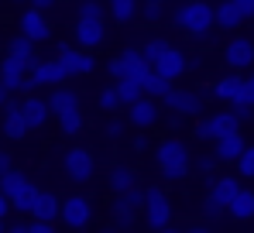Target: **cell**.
<instances>
[{
  "instance_id": "54",
  "label": "cell",
  "mask_w": 254,
  "mask_h": 233,
  "mask_svg": "<svg viewBox=\"0 0 254 233\" xmlns=\"http://www.w3.org/2000/svg\"><path fill=\"white\" fill-rule=\"evenodd\" d=\"M17 3H31V0H17Z\"/></svg>"
},
{
  "instance_id": "15",
  "label": "cell",
  "mask_w": 254,
  "mask_h": 233,
  "mask_svg": "<svg viewBox=\"0 0 254 233\" xmlns=\"http://www.w3.org/2000/svg\"><path fill=\"white\" fill-rule=\"evenodd\" d=\"M28 120L21 114V103H7L3 107V137H10V141H24L28 137Z\"/></svg>"
},
{
  "instance_id": "13",
  "label": "cell",
  "mask_w": 254,
  "mask_h": 233,
  "mask_svg": "<svg viewBox=\"0 0 254 233\" xmlns=\"http://www.w3.org/2000/svg\"><path fill=\"white\" fill-rule=\"evenodd\" d=\"M223 62L230 65V69H251L254 65V45L248 38H234L227 48H223Z\"/></svg>"
},
{
  "instance_id": "39",
  "label": "cell",
  "mask_w": 254,
  "mask_h": 233,
  "mask_svg": "<svg viewBox=\"0 0 254 233\" xmlns=\"http://www.w3.org/2000/svg\"><path fill=\"white\" fill-rule=\"evenodd\" d=\"M79 17H103V7L96 0H83L79 3Z\"/></svg>"
},
{
  "instance_id": "12",
  "label": "cell",
  "mask_w": 254,
  "mask_h": 233,
  "mask_svg": "<svg viewBox=\"0 0 254 233\" xmlns=\"http://www.w3.org/2000/svg\"><path fill=\"white\" fill-rule=\"evenodd\" d=\"M21 31L28 35V38L35 41H48L52 38V24H48V17H45V10H38V7H28L24 14H21Z\"/></svg>"
},
{
  "instance_id": "42",
  "label": "cell",
  "mask_w": 254,
  "mask_h": 233,
  "mask_svg": "<svg viewBox=\"0 0 254 233\" xmlns=\"http://www.w3.org/2000/svg\"><path fill=\"white\" fill-rule=\"evenodd\" d=\"M103 130H107V137H110V141H117V137H121V134H124V123H121V120H117V116H114V120H110V123H107V127H103Z\"/></svg>"
},
{
  "instance_id": "19",
  "label": "cell",
  "mask_w": 254,
  "mask_h": 233,
  "mask_svg": "<svg viewBox=\"0 0 254 233\" xmlns=\"http://www.w3.org/2000/svg\"><path fill=\"white\" fill-rule=\"evenodd\" d=\"M155 69H158L162 76H169V79H179V76H186V69H189V58H186L179 48H165V55L155 62Z\"/></svg>"
},
{
  "instance_id": "22",
  "label": "cell",
  "mask_w": 254,
  "mask_h": 233,
  "mask_svg": "<svg viewBox=\"0 0 254 233\" xmlns=\"http://www.w3.org/2000/svg\"><path fill=\"white\" fill-rule=\"evenodd\" d=\"M241 89H244V76H237V69H234L230 76H223L220 82H216V86H213V96H216V100H227V103H234Z\"/></svg>"
},
{
  "instance_id": "14",
  "label": "cell",
  "mask_w": 254,
  "mask_h": 233,
  "mask_svg": "<svg viewBox=\"0 0 254 233\" xmlns=\"http://www.w3.org/2000/svg\"><path fill=\"white\" fill-rule=\"evenodd\" d=\"M103 35H107L103 17H79L76 21V41L83 48H100L103 45Z\"/></svg>"
},
{
  "instance_id": "28",
  "label": "cell",
  "mask_w": 254,
  "mask_h": 233,
  "mask_svg": "<svg viewBox=\"0 0 254 233\" xmlns=\"http://www.w3.org/2000/svg\"><path fill=\"white\" fill-rule=\"evenodd\" d=\"M24 185H28V175H24V172H17V168H10V172H3V175H0V192L7 195V199H14Z\"/></svg>"
},
{
  "instance_id": "52",
  "label": "cell",
  "mask_w": 254,
  "mask_h": 233,
  "mask_svg": "<svg viewBox=\"0 0 254 233\" xmlns=\"http://www.w3.org/2000/svg\"><path fill=\"white\" fill-rule=\"evenodd\" d=\"M234 110H237V116H241V120H244V116H251L254 107H234Z\"/></svg>"
},
{
  "instance_id": "3",
  "label": "cell",
  "mask_w": 254,
  "mask_h": 233,
  "mask_svg": "<svg viewBox=\"0 0 254 233\" xmlns=\"http://www.w3.org/2000/svg\"><path fill=\"white\" fill-rule=\"evenodd\" d=\"M151 69H155V65L144 58V52H141V48H127V52L117 55V58H110V62H107V72L114 76V82H117L121 76H137L141 82H144V79L151 76Z\"/></svg>"
},
{
  "instance_id": "51",
  "label": "cell",
  "mask_w": 254,
  "mask_h": 233,
  "mask_svg": "<svg viewBox=\"0 0 254 233\" xmlns=\"http://www.w3.org/2000/svg\"><path fill=\"white\" fill-rule=\"evenodd\" d=\"M52 3H55V0H31V7H38V10H48Z\"/></svg>"
},
{
  "instance_id": "35",
  "label": "cell",
  "mask_w": 254,
  "mask_h": 233,
  "mask_svg": "<svg viewBox=\"0 0 254 233\" xmlns=\"http://www.w3.org/2000/svg\"><path fill=\"white\" fill-rule=\"evenodd\" d=\"M165 48H169V41H165V38H151V41H144V45H141V52H144V58H148L151 65L165 55Z\"/></svg>"
},
{
  "instance_id": "2",
  "label": "cell",
  "mask_w": 254,
  "mask_h": 233,
  "mask_svg": "<svg viewBox=\"0 0 254 233\" xmlns=\"http://www.w3.org/2000/svg\"><path fill=\"white\" fill-rule=\"evenodd\" d=\"M155 161H158V172L169 178V182H179V178H186L189 175V148L182 144V141H162L158 148H155Z\"/></svg>"
},
{
  "instance_id": "23",
  "label": "cell",
  "mask_w": 254,
  "mask_h": 233,
  "mask_svg": "<svg viewBox=\"0 0 254 233\" xmlns=\"http://www.w3.org/2000/svg\"><path fill=\"white\" fill-rule=\"evenodd\" d=\"M31 216H35V220H52V223H55V220H62V202H59L52 192H42Z\"/></svg>"
},
{
  "instance_id": "31",
  "label": "cell",
  "mask_w": 254,
  "mask_h": 233,
  "mask_svg": "<svg viewBox=\"0 0 254 233\" xmlns=\"http://www.w3.org/2000/svg\"><path fill=\"white\" fill-rule=\"evenodd\" d=\"M169 89H172V79H169V76H162L158 69H151V76L144 79V96H155V100H162Z\"/></svg>"
},
{
  "instance_id": "40",
  "label": "cell",
  "mask_w": 254,
  "mask_h": 233,
  "mask_svg": "<svg viewBox=\"0 0 254 233\" xmlns=\"http://www.w3.org/2000/svg\"><path fill=\"white\" fill-rule=\"evenodd\" d=\"M162 17H165L162 3H158V0H148V3H144V21H162Z\"/></svg>"
},
{
  "instance_id": "4",
  "label": "cell",
  "mask_w": 254,
  "mask_h": 233,
  "mask_svg": "<svg viewBox=\"0 0 254 233\" xmlns=\"http://www.w3.org/2000/svg\"><path fill=\"white\" fill-rule=\"evenodd\" d=\"M144 223L151 227V230H165L172 223V206L169 199H165V192L158 189V185H151V189H144Z\"/></svg>"
},
{
  "instance_id": "44",
  "label": "cell",
  "mask_w": 254,
  "mask_h": 233,
  "mask_svg": "<svg viewBox=\"0 0 254 233\" xmlns=\"http://www.w3.org/2000/svg\"><path fill=\"white\" fill-rule=\"evenodd\" d=\"M7 230H14V233L31 230V220H10V223H7Z\"/></svg>"
},
{
  "instance_id": "5",
  "label": "cell",
  "mask_w": 254,
  "mask_h": 233,
  "mask_svg": "<svg viewBox=\"0 0 254 233\" xmlns=\"http://www.w3.org/2000/svg\"><path fill=\"white\" fill-rule=\"evenodd\" d=\"M230 130H241V116H237V110L203 116V120L196 123V137H199V141H216V137H223V134H230Z\"/></svg>"
},
{
  "instance_id": "8",
  "label": "cell",
  "mask_w": 254,
  "mask_h": 233,
  "mask_svg": "<svg viewBox=\"0 0 254 233\" xmlns=\"http://www.w3.org/2000/svg\"><path fill=\"white\" fill-rule=\"evenodd\" d=\"M69 76H89L96 69V58L89 55V48H72V45H59V55H55Z\"/></svg>"
},
{
  "instance_id": "25",
  "label": "cell",
  "mask_w": 254,
  "mask_h": 233,
  "mask_svg": "<svg viewBox=\"0 0 254 233\" xmlns=\"http://www.w3.org/2000/svg\"><path fill=\"white\" fill-rule=\"evenodd\" d=\"M241 21H244V14L237 10V3H234V0H227V3H220V7H216V28L234 31V28H241Z\"/></svg>"
},
{
  "instance_id": "10",
  "label": "cell",
  "mask_w": 254,
  "mask_h": 233,
  "mask_svg": "<svg viewBox=\"0 0 254 233\" xmlns=\"http://www.w3.org/2000/svg\"><path fill=\"white\" fill-rule=\"evenodd\" d=\"M62 165H65V175H69L72 182H89L93 172H96V158L89 155L86 148H72Z\"/></svg>"
},
{
  "instance_id": "7",
  "label": "cell",
  "mask_w": 254,
  "mask_h": 233,
  "mask_svg": "<svg viewBox=\"0 0 254 233\" xmlns=\"http://www.w3.org/2000/svg\"><path fill=\"white\" fill-rule=\"evenodd\" d=\"M62 79H69V72H65V65H62L59 58H52V62H35L31 76L24 79V93H35L38 86H62Z\"/></svg>"
},
{
  "instance_id": "55",
  "label": "cell",
  "mask_w": 254,
  "mask_h": 233,
  "mask_svg": "<svg viewBox=\"0 0 254 233\" xmlns=\"http://www.w3.org/2000/svg\"><path fill=\"white\" fill-rule=\"evenodd\" d=\"M158 3H165V0H158Z\"/></svg>"
},
{
  "instance_id": "20",
  "label": "cell",
  "mask_w": 254,
  "mask_h": 233,
  "mask_svg": "<svg viewBox=\"0 0 254 233\" xmlns=\"http://www.w3.org/2000/svg\"><path fill=\"white\" fill-rule=\"evenodd\" d=\"M144 189H127V192H117V199H114V213H127V216H137L141 209H144Z\"/></svg>"
},
{
  "instance_id": "37",
  "label": "cell",
  "mask_w": 254,
  "mask_h": 233,
  "mask_svg": "<svg viewBox=\"0 0 254 233\" xmlns=\"http://www.w3.org/2000/svg\"><path fill=\"white\" fill-rule=\"evenodd\" d=\"M121 103H124V100H121V93H117V86H107V89L100 93V107H103V110H117Z\"/></svg>"
},
{
  "instance_id": "1",
  "label": "cell",
  "mask_w": 254,
  "mask_h": 233,
  "mask_svg": "<svg viewBox=\"0 0 254 233\" xmlns=\"http://www.w3.org/2000/svg\"><path fill=\"white\" fill-rule=\"evenodd\" d=\"M172 24H175L179 31L192 35V38H206V35H210V28L216 24V10H213L210 3H203V0H189V3L175 7Z\"/></svg>"
},
{
  "instance_id": "49",
  "label": "cell",
  "mask_w": 254,
  "mask_h": 233,
  "mask_svg": "<svg viewBox=\"0 0 254 233\" xmlns=\"http://www.w3.org/2000/svg\"><path fill=\"white\" fill-rule=\"evenodd\" d=\"M10 168H14V165H10V155H7V151H0V175H3V172H10Z\"/></svg>"
},
{
  "instance_id": "36",
  "label": "cell",
  "mask_w": 254,
  "mask_h": 233,
  "mask_svg": "<svg viewBox=\"0 0 254 233\" xmlns=\"http://www.w3.org/2000/svg\"><path fill=\"white\" fill-rule=\"evenodd\" d=\"M237 172H241L244 178H254V144L241 151V158H237Z\"/></svg>"
},
{
  "instance_id": "46",
  "label": "cell",
  "mask_w": 254,
  "mask_h": 233,
  "mask_svg": "<svg viewBox=\"0 0 254 233\" xmlns=\"http://www.w3.org/2000/svg\"><path fill=\"white\" fill-rule=\"evenodd\" d=\"M216 165H220V161H216V155H213V158H203V161H199V172H203V175H210Z\"/></svg>"
},
{
  "instance_id": "32",
  "label": "cell",
  "mask_w": 254,
  "mask_h": 233,
  "mask_svg": "<svg viewBox=\"0 0 254 233\" xmlns=\"http://www.w3.org/2000/svg\"><path fill=\"white\" fill-rule=\"evenodd\" d=\"M7 52H10V55H21V58H31V62H38V55H35V41L28 38L24 31H21V35H14V38L7 41Z\"/></svg>"
},
{
  "instance_id": "45",
  "label": "cell",
  "mask_w": 254,
  "mask_h": 233,
  "mask_svg": "<svg viewBox=\"0 0 254 233\" xmlns=\"http://www.w3.org/2000/svg\"><path fill=\"white\" fill-rule=\"evenodd\" d=\"M234 3H237V10L244 17H254V0H234Z\"/></svg>"
},
{
  "instance_id": "43",
  "label": "cell",
  "mask_w": 254,
  "mask_h": 233,
  "mask_svg": "<svg viewBox=\"0 0 254 233\" xmlns=\"http://www.w3.org/2000/svg\"><path fill=\"white\" fill-rule=\"evenodd\" d=\"M52 230H55L52 220H35V216H31V233H52Z\"/></svg>"
},
{
  "instance_id": "47",
  "label": "cell",
  "mask_w": 254,
  "mask_h": 233,
  "mask_svg": "<svg viewBox=\"0 0 254 233\" xmlns=\"http://www.w3.org/2000/svg\"><path fill=\"white\" fill-rule=\"evenodd\" d=\"M148 148H151V141H148L144 134H137V137H134V151H148Z\"/></svg>"
},
{
  "instance_id": "38",
  "label": "cell",
  "mask_w": 254,
  "mask_h": 233,
  "mask_svg": "<svg viewBox=\"0 0 254 233\" xmlns=\"http://www.w3.org/2000/svg\"><path fill=\"white\" fill-rule=\"evenodd\" d=\"M223 209H227V206H223L216 195H206V202H203V213H206V220H220V216H223Z\"/></svg>"
},
{
  "instance_id": "50",
  "label": "cell",
  "mask_w": 254,
  "mask_h": 233,
  "mask_svg": "<svg viewBox=\"0 0 254 233\" xmlns=\"http://www.w3.org/2000/svg\"><path fill=\"white\" fill-rule=\"evenodd\" d=\"M7 96H10V89H7V86H3V82H0V110H3V107H7V103H10V100H7Z\"/></svg>"
},
{
  "instance_id": "21",
  "label": "cell",
  "mask_w": 254,
  "mask_h": 233,
  "mask_svg": "<svg viewBox=\"0 0 254 233\" xmlns=\"http://www.w3.org/2000/svg\"><path fill=\"white\" fill-rule=\"evenodd\" d=\"M48 107L52 114H69V110H79V93L76 89H65V86H55V93L48 96Z\"/></svg>"
},
{
  "instance_id": "29",
  "label": "cell",
  "mask_w": 254,
  "mask_h": 233,
  "mask_svg": "<svg viewBox=\"0 0 254 233\" xmlns=\"http://www.w3.org/2000/svg\"><path fill=\"white\" fill-rule=\"evenodd\" d=\"M117 93H121L124 103H134V100L144 96V82H141L137 76H121L117 79Z\"/></svg>"
},
{
  "instance_id": "18",
  "label": "cell",
  "mask_w": 254,
  "mask_h": 233,
  "mask_svg": "<svg viewBox=\"0 0 254 233\" xmlns=\"http://www.w3.org/2000/svg\"><path fill=\"white\" fill-rule=\"evenodd\" d=\"M21 114H24V120H28V127L35 130V127H45V123H48L52 107H48V100H38V96L28 93V100H21Z\"/></svg>"
},
{
  "instance_id": "17",
  "label": "cell",
  "mask_w": 254,
  "mask_h": 233,
  "mask_svg": "<svg viewBox=\"0 0 254 233\" xmlns=\"http://www.w3.org/2000/svg\"><path fill=\"white\" fill-rule=\"evenodd\" d=\"M213 144H216V148H213L216 161H237V158H241V151L248 148V144H244V137H241V130H230V134L216 137Z\"/></svg>"
},
{
  "instance_id": "11",
  "label": "cell",
  "mask_w": 254,
  "mask_h": 233,
  "mask_svg": "<svg viewBox=\"0 0 254 233\" xmlns=\"http://www.w3.org/2000/svg\"><path fill=\"white\" fill-rule=\"evenodd\" d=\"M89 220H93V206H89L86 195H69V199L62 202V223H65V227L83 230Z\"/></svg>"
},
{
  "instance_id": "48",
  "label": "cell",
  "mask_w": 254,
  "mask_h": 233,
  "mask_svg": "<svg viewBox=\"0 0 254 233\" xmlns=\"http://www.w3.org/2000/svg\"><path fill=\"white\" fill-rule=\"evenodd\" d=\"M10 209H14V206H10V199L0 192V220H7V213H10Z\"/></svg>"
},
{
  "instance_id": "33",
  "label": "cell",
  "mask_w": 254,
  "mask_h": 233,
  "mask_svg": "<svg viewBox=\"0 0 254 233\" xmlns=\"http://www.w3.org/2000/svg\"><path fill=\"white\" fill-rule=\"evenodd\" d=\"M59 127H62V134H79L83 130V116H79V110H69V114H59Z\"/></svg>"
},
{
  "instance_id": "30",
  "label": "cell",
  "mask_w": 254,
  "mask_h": 233,
  "mask_svg": "<svg viewBox=\"0 0 254 233\" xmlns=\"http://www.w3.org/2000/svg\"><path fill=\"white\" fill-rule=\"evenodd\" d=\"M134 172L127 168V165H114L110 168V189H114V195L117 192H127V189H134Z\"/></svg>"
},
{
  "instance_id": "9",
  "label": "cell",
  "mask_w": 254,
  "mask_h": 233,
  "mask_svg": "<svg viewBox=\"0 0 254 233\" xmlns=\"http://www.w3.org/2000/svg\"><path fill=\"white\" fill-rule=\"evenodd\" d=\"M162 103L179 116H199L203 114V96L192 93V89H169V93L162 96Z\"/></svg>"
},
{
  "instance_id": "24",
  "label": "cell",
  "mask_w": 254,
  "mask_h": 233,
  "mask_svg": "<svg viewBox=\"0 0 254 233\" xmlns=\"http://www.w3.org/2000/svg\"><path fill=\"white\" fill-rule=\"evenodd\" d=\"M230 216L234 220H254V192H248V189H241V192L230 199Z\"/></svg>"
},
{
  "instance_id": "34",
  "label": "cell",
  "mask_w": 254,
  "mask_h": 233,
  "mask_svg": "<svg viewBox=\"0 0 254 233\" xmlns=\"http://www.w3.org/2000/svg\"><path fill=\"white\" fill-rule=\"evenodd\" d=\"M110 10H114V21H130L134 10H137V0H110Z\"/></svg>"
},
{
  "instance_id": "41",
  "label": "cell",
  "mask_w": 254,
  "mask_h": 233,
  "mask_svg": "<svg viewBox=\"0 0 254 233\" xmlns=\"http://www.w3.org/2000/svg\"><path fill=\"white\" fill-rule=\"evenodd\" d=\"M134 220H137V216H127V213H114V223H110V227H114V230H130V227H134Z\"/></svg>"
},
{
  "instance_id": "27",
  "label": "cell",
  "mask_w": 254,
  "mask_h": 233,
  "mask_svg": "<svg viewBox=\"0 0 254 233\" xmlns=\"http://www.w3.org/2000/svg\"><path fill=\"white\" fill-rule=\"evenodd\" d=\"M241 192V182L237 178H230V175H223V178H213V189H210V195H216L223 206H230V199Z\"/></svg>"
},
{
  "instance_id": "53",
  "label": "cell",
  "mask_w": 254,
  "mask_h": 233,
  "mask_svg": "<svg viewBox=\"0 0 254 233\" xmlns=\"http://www.w3.org/2000/svg\"><path fill=\"white\" fill-rule=\"evenodd\" d=\"M248 86H251V93H254V72H251V79H248Z\"/></svg>"
},
{
  "instance_id": "16",
  "label": "cell",
  "mask_w": 254,
  "mask_h": 233,
  "mask_svg": "<svg viewBox=\"0 0 254 233\" xmlns=\"http://www.w3.org/2000/svg\"><path fill=\"white\" fill-rule=\"evenodd\" d=\"M127 120L134 123V127H151L155 120H158V107H155V96H141V100H134V103H127Z\"/></svg>"
},
{
  "instance_id": "26",
  "label": "cell",
  "mask_w": 254,
  "mask_h": 233,
  "mask_svg": "<svg viewBox=\"0 0 254 233\" xmlns=\"http://www.w3.org/2000/svg\"><path fill=\"white\" fill-rule=\"evenodd\" d=\"M38 195H42V192H38V189H35V185L28 182V185H24L21 192L10 199L14 213H21V216H31V213H35V206H38Z\"/></svg>"
},
{
  "instance_id": "6",
  "label": "cell",
  "mask_w": 254,
  "mask_h": 233,
  "mask_svg": "<svg viewBox=\"0 0 254 233\" xmlns=\"http://www.w3.org/2000/svg\"><path fill=\"white\" fill-rule=\"evenodd\" d=\"M35 69V62L31 58H21V55H3V65H0V82L10 89V93H24V79L28 72Z\"/></svg>"
}]
</instances>
